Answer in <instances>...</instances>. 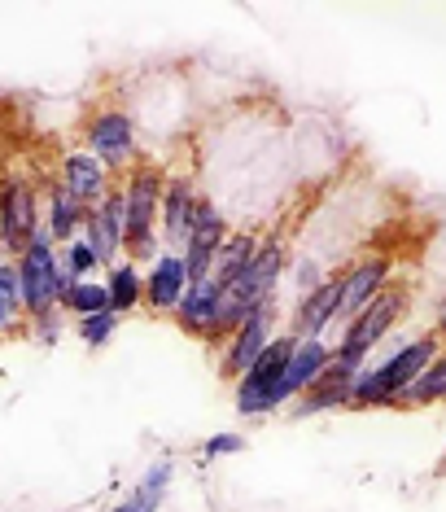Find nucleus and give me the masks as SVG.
<instances>
[{"label":"nucleus","mask_w":446,"mask_h":512,"mask_svg":"<svg viewBox=\"0 0 446 512\" xmlns=\"http://www.w3.org/2000/svg\"><path fill=\"white\" fill-rule=\"evenodd\" d=\"M442 351V337L438 333H420L416 342L398 346V351L377 368H363L355 381H350V403L346 407H390L403 403V394L420 381L433 359Z\"/></svg>","instance_id":"obj_1"},{"label":"nucleus","mask_w":446,"mask_h":512,"mask_svg":"<svg viewBox=\"0 0 446 512\" xmlns=\"http://www.w3.org/2000/svg\"><path fill=\"white\" fill-rule=\"evenodd\" d=\"M162 189H167V171L158 162L140 158L127 171L123 197H127V237H123V259L132 263H154L158 241V219H162Z\"/></svg>","instance_id":"obj_2"},{"label":"nucleus","mask_w":446,"mask_h":512,"mask_svg":"<svg viewBox=\"0 0 446 512\" xmlns=\"http://www.w3.org/2000/svg\"><path fill=\"white\" fill-rule=\"evenodd\" d=\"M18 276H22V302H27V324L44 320L57 311L62 298V267H57V246L49 237V228H40L31 237V246L18 254Z\"/></svg>","instance_id":"obj_3"},{"label":"nucleus","mask_w":446,"mask_h":512,"mask_svg":"<svg viewBox=\"0 0 446 512\" xmlns=\"http://www.w3.org/2000/svg\"><path fill=\"white\" fill-rule=\"evenodd\" d=\"M293 346H298V337H293V333H276L272 346H267V351L254 359V368L237 381L232 403H237L241 416L258 421V416H272L276 412V386H280V377H285V368H289Z\"/></svg>","instance_id":"obj_4"},{"label":"nucleus","mask_w":446,"mask_h":512,"mask_svg":"<svg viewBox=\"0 0 446 512\" xmlns=\"http://www.w3.org/2000/svg\"><path fill=\"white\" fill-rule=\"evenodd\" d=\"M390 272H394V254H363L342 272V298H337V324H346L359 316L368 302H377L390 289Z\"/></svg>","instance_id":"obj_5"},{"label":"nucleus","mask_w":446,"mask_h":512,"mask_svg":"<svg viewBox=\"0 0 446 512\" xmlns=\"http://www.w3.org/2000/svg\"><path fill=\"white\" fill-rule=\"evenodd\" d=\"M84 141H88V154L101 158V167L110 171V176H114V171H132L136 162H140L136 158V123L127 119L123 110L92 114Z\"/></svg>","instance_id":"obj_6"},{"label":"nucleus","mask_w":446,"mask_h":512,"mask_svg":"<svg viewBox=\"0 0 446 512\" xmlns=\"http://www.w3.org/2000/svg\"><path fill=\"white\" fill-rule=\"evenodd\" d=\"M40 228V197H35L31 184L18 176L0 180V237H5L9 259H18Z\"/></svg>","instance_id":"obj_7"},{"label":"nucleus","mask_w":446,"mask_h":512,"mask_svg":"<svg viewBox=\"0 0 446 512\" xmlns=\"http://www.w3.org/2000/svg\"><path fill=\"white\" fill-rule=\"evenodd\" d=\"M197 184L193 171H171L167 189H162V219H158V241L167 254H184L193 232V211H197Z\"/></svg>","instance_id":"obj_8"},{"label":"nucleus","mask_w":446,"mask_h":512,"mask_svg":"<svg viewBox=\"0 0 446 512\" xmlns=\"http://www.w3.org/2000/svg\"><path fill=\"white\" fill-rule=\"evenodd\" d=\"M228 241V219L219 215V206L210 197H197V211H193V232H189V246H184V276L189 285L210 281V267H215L219 246Z\"/></svg>","instance_id":"obj_9"},{"label":"nucleus","mask_w":446,"mask_h":512,"mask_svg":"<svg viewBox=\"0 0 446 512\" xmlns=\"http://www.w3.org/2000/svg\"><path fill=\"white\" fill-rule=\"evenodd\" d=\"M276 324H280V311H276V302H267V307H258L250 320L241 324L237 333L228 337V351H223L219 359V372L223 377H232V381H241L245 372L254 368V359L272 346V337H276Z\"/></svg>","instance_id":"obj_10"},{"label":"nucleus","mask_w":446,"mask_h":512,"mask_svg":"<svg viewBox=\"0 0 446 512\" xmlns=\"http://www.w3.org/2000/svg\"><path fill=\"white\" fill-rule=\"evenodd\" d=\"M123 237H127V197H123V184H119V189H110V197H105L101 206H92L88 219H84V241L97 250L105 272L119 263Z\"/></svg>","instance_id":"obj_11"},{"label":"nucleus","mask_w":446,"mask_h":512,"mask_svg":"<svg viewBox=\"0 0 446 512\" xmlns=\"http://www.w3.org/2000/svg\"><path fill=\"white\" fill-rule=\"evenodd\" d=\"M328 364H333V346H328L324 337H302V342L293 346L289 368H285V377H280V386H276V407L302 399V394L324 377Z\"/></svg>","instance_id":"obj_12"},{"label":"nucleus","mask_w":446,"mask_h":512,"mask_svg":"<svg viewBox=\"0 0 446 512\" xmlns=\"http://www.w3.org/2000/svg\"><path fill=\"white\" fill-rule=\"evenodd\" d=\"M57 184H62L70 197H79V202H84L88 211H92V206H101L105 197H110L114 176L101 167V158H92L88 149H75V154H66V158H62Z\"/></svg>","instance_id":"obj_13"},{"label":"nucleus","mask_w":446,"mask_h":512,"mask_svg":"<svg viewBox=\"0 0 446 512\" xmlns=\"http://www.w3.org/2000/svg\"><path fill=\"white\" fill-rule=\"evenodd\" d=\"M337 298H342V272H328V281L320 289H311L307 298H298L289 316V329L302 342V337H324V329L337 320Z\"/></svg>","instance_id":"obj_14"},{"label":"nucleus","mask_w":446,"mask_h":512,"mask_svg":"<svg viewBox=\"0 0 446 512\" xmlns=\"http://www.w3.org/2000/svg\"><path fill=\"white\" fill-rule=\"evenodd\" d=\"M219 302H223V289L215 281H197L184 289L180 307L171 311V320L180 324L189 337H202V342H210V333H215V320H219Z\"/></svg>","instance_id":"obj_15"},{"label":"nucleus","mask_w":446,"mask_h":512,"mask_svg":"<svg viewBox=\"0 0 446 512\" xmlns=\"http://www.w3.org/2000/svg\"><path fill=\"white\" fill-rule=\"evenodd\" d=\"M189 289V276H184V259L180 254H167L162 250L145 272V307L149 311H175Z\"/></svg>","instance_id":"obj_16"},{"label":"nucleus","mask_w":446,"mask_h":512,"mask_svg":"<svg viewBox=\"0 0 446 512\" xmlns=\"http://www.w3.org/2000/svg\"><path fill=\"white\" fill-rule=\"evenodd\" d=\"M84 219H88V206L79 202V197H70L62 184H49V237L53 246H66V241H75L79 232H84Z\"/></svg>","instance_id":"obj_17"},{"label":"nucleus","mask_w":446,"mask_h":512,"mask_svg":"<svg viewBox=\"0 0 446 512\" xmlns=\"http://www.w3.org/2000/svg\"><path fill=\"white\" fill-rule=\"evenodd\" d=\"M14 333H27V302H22V276L18 263H0V342H9Z\"/></svg>","instance_id":"obj_18"},{"label":"nucleus","mask_w":446,"mask_h":512,"mask_svg":"<svg viewBox=\"0 0 446 512\" xmlns=\"http://www.w3.org/2000/svg\"><path fill=\"white\" fill-rule=\"evenodd\" d=\"M105 289H110V307L119 311V316L136 311L140 302H145V272H140V263L119 259L105 272Z\"/></svg>","instance_id":"obj_19"},{"label":"nucleus","mask_w":446,"mask_h":512,"mask_svg":"<svg viewBox=\"0 0 446 512\" xmlns=\"http://www.w3.org/2000/svg\"><path fill=\"white\" fill-rule=\"evenodd\" d=\"M254 250H258L254 232H228V241H223L219 254H215V267H210V281H215L219 289H228L245 272V263L254 259Z\"/></svg>","instance_id":"obj_20"},{"label":"nucleus","mask_w":446,"mask_h":512,"mask_svg":"<svg viewBox=\"0 0 446 512\" xmlns=\"http://www.w3.org/2000/svg\"><path fill=\"white\" fill-rule=\"evenodd\" d=\"M407 407H433V403H446V346L438 351V359L420 372V381L403 394Z\"/></svg>","instance_id":"obj_21"},{"label":"nucleus","mask_w":446,"mask_h":512,"mask_svg":"<svg viewBox=\"0 0 446 512\" xmlns=\"http://www.w3.org/2000/svg\"><path fill=\"white\" fill-rule=\"evenodd\" d=\"M97 311H114V307H110V289H105V281H79L75 289H70V298L62 302V316H70V320L97 316Z\"/></svg>","instance_id":"obj_22"},{"label":"nucleus","mask_w":446,"mask_h":512,"mask_svg":"<svg viewBox=\"0 0 446 512\" xmlns=\"http://www.w3.org/2000/svg\"><path fill=\"white\" fill-rule=\"evenodd\" d=\"M171 477H175V464H171V460L149 464V469L140 473V482L132 486V499H140V504H145L149 512H158L162 499H167V491H171Z\"/></svg>","instance_id":"obj_23"},{"label":"nucleus","mask_w":446,"mask_h":512,"mask_svg":"<svg viewBox=\"0 0 446 512\" xmlns=\"http://www.w3.org/2000/svg\"><path fill=\"white\" fill-rule=\"evenodd\" d=\"M57 263H62V272L66 276H75V281H92V272H105L101 259H97V250L84 241V232H79L75 241H66L62 250H57Z\"/></svg>","instance_id":"obj_24"},{"label":"nucleus","mask_w":446,"mask_h":512,"mask_svg":"<svg viewBox=\"0 0 446 512\" xmlns=\"http://www.w3.org/2000/svg\"><path fill=\"white\" fill-rule=\"evenodd\" d=\"M350 403V386H311L302 399L289 403L293 416H315V412H333V407Z\"/></svg>","instance_id":"obj_25"},{"label":"nucleus","mask_w":446,"mask_h":512,"mask_svg":"<svg viewBox=\"0 0 446 512\" xmlns=\"http://www.w3.org/2000/svg\"><path fill=\"white\" fill-rule=\"evenodd\" d=\"M119 311H97V316H84V320H75V333H79V342L88 346V351H101L105 342L114 337V329H119Z\"/></svg>","instance_id":"obj_26"},{"label":"nucleus","mask_w":446,"mask_h":512,"mask_svg":"<svg viewBox=\"0 0 446 512\" xmlns=\"http://www.w3.org/2000/svg\"><path fill=\"white\" fill-rule=\"evenodd\" d=\"M62 324H66V316H62V311H53V316H44V320H31L27 324V337H31V342H40V346H57V337H62Z\"/></svg>","instance_id":"obj_27"},{"label":"nucleus","mask_w":446,"mask_h":512,"mask_svg":"<svg viewBox=\"0 0 446 512\" xmlns=\"http://www.w3.org/2000/svg\"><path fill=\"white\" fill-rule=\"evenodd\" d=\"M237 451H245V438L241 434H215V438H206L202 442V456L206 460H219V456H237Z\"/></svg>","instance_id":"obj_28"},{"label":"nucleus","mask_w":446,"mask_h":512,"mask_svg":"<svg viewBox=\"0 0 446 512\" xmlns=\"http://www.w3.org/2000/svg\"><path fill=\"white\" fill-rule=\"evenodd\" d=\"M110 512H149V508L140 504V499H132V495H127V499H119V504H114Z\"/></svg>","instance_id":"obj_29"},{"label":"nucleus","mask_w":446,"mask_h":512,"mask_svg":"<svg viewBox=\"0 0 446 512\" xmlns=\"http://www.w3.org/2000/svg\"><path fill=\"white\" fill-rule=\"evenodd\" d=\"M433 333H438V337H446V298L438 302V324H433Z\"/></svg>","instance_id":"obj_30"},{"label":"nucleus","mask_w":446,"mask_h":512,"mask_svg":"<svg viewBox=\"0 0 446 512\" xmlns=\"http://www.w3.org/2000/svg\"><path fill=\"white\" fill-rule=\"evenodd\" d=\"M9 259V250H5V237H0V263H5Z\"/></svg>","instance_id":"obj_31"}]
</instances>
